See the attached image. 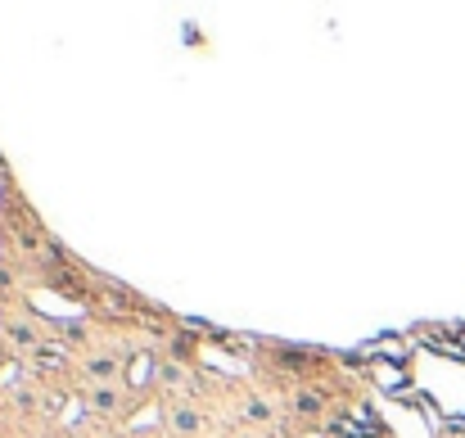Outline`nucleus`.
<instances>
[{
    "label": "nucleus",
    "mask_w": 465,
    "mask_h": 438,
    "mask_svg": "<svg viewBox=\"0 0 465 438\" xmlns=\"http://www.w3.org/2000/svg\"><path fill=\"white\" fill-rule=\"evenodd\" d=\"M9 335H14L18 344H32V330H23V325H9Z\"/></svg>",
    "instance_id": "5"
},
{
    "label": "nucleus",
    "mask_w": 465,
    "mask_h": 438,
    "mask_svg": "<svg viewBox=\"0 0 465 438\" xmlns=\"http://www.w3.org/2000/svg\"><path fill=\"white\" fill-rule=\"evenodd\" d=\"M293 407H298L303 416H316V411H321V398H316V393H298V403H293Z\"/></svg>",
    "instance_id": "2"
},
{
    "label": "nucleus",
    "mask_w": 465,
    "mask_h": 438,
    "mask_svg": "<svg viewBox=\"0 0 465 438\" xmlns=\"http://www.w3.org/2000/svg\"><path fill=\"white\" fill-rule=\"evenodd\" d=\"M177 429L194 434V429H199V416H194V411H177Z\"/></svg>",
    "instance_id": "3"
},
{
    "label": "nucleus",
    "mask_w": 465,
    "mask_h": 438,
    "mask_svg": "<svg viewBox=\"0 0 465 438\" xmlns=\"http://www.w3.org/2000/svg\"><path fill=\"white\" fill-rule=\"evenodd\" d=\"M95 407H100V411L118 407V393H113V388H100V393H95Z\"/></svg>",
    "instance_id": "4"
},
{
    "label": "nucleus",
    "mask_w": 465,
    "mask_h": 438,
    "mask_svg": "<svg viewBox=\"0 0 465 438\" xmlns=\"http://www.w3.org/2000/svg\"><path fill=\"white\" fill-rule=\"evenodd\" d=\"M91 375H95V380H113V375H118V361H113V357H95V361H91Z\"/></svg>",
    "instance_id": "1"
}]
</instances>
